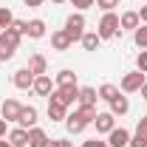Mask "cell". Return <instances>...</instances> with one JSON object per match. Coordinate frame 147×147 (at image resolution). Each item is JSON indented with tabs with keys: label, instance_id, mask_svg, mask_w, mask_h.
Segmentation results:
<instances>
[{
	"label": "cell",
	"instance_id": "cell-34",
	"mask_svg": "<svg viewBox=\"0 0 147 147\" xmlns=\"http://www.w3.org/2000/svg\"><path fill=\"white\" fill-rule=\"evenodd\" d=\"M23 3H26V6H28V9H40V6H42V3H45V0H23Z\"/></svg>",
	"mask_w": 147,
	"mask_h": 147
},
{
	"label": "cell",
	"instance_id": "cell-26",
	"mask_svg": "<svg viewBox=\"0 0 147 147\" xmlns=\"http://www.w3.org/2000/svg\"><path fill=\"white\" fill-rule=\"evenodd\" d=\"M133 42H136L139 48H147V26H144V23L133 31Z\"/></svg>",
	"mask_w": 147,
	"mask_h": 147
},
{
	"label": "cell",
	"instance_id": "cell-7",
	"mask_svg": "<svg viewBox=\"0 0 147 147\" xmlns=\"http://www.w3.org/2000/svg\"><path fill=\"white\" fill-rule=\"evenodd\" d=\"M34 74L28 71V65L26 68H20V71H14V76H11V85L17 88V91H31V85H34Z\"/></svg>",
	"mask_w": 147,
	"mask_h": 147
},
{
	"label": "cell",
	"instance_id": "cell-35",
	"mask_svg": "<svg viewBox=\"0 0 147 147\" xmlns=\"http://www.w3.org/2000/svg\"><path fill=\"white\" fill-rule=\"evenodd\" d=\"M6 125H9V122H6V119H0V139H6V136H9V130H6Z\"/></svg>",
	"mask_w": 147,
	"mask_h": 147
},
{
	"label": "cell",
	"instance_id": "cell-28",
	"mask_svg": "<svg viewBox=\"0 0 147 147\" xmlns=\"http://www.w3.org/2000/svg\"><path fill=\"white\" fill-rule=\"evenodd\" d=\"M96 6H99L102 11H116V9H119V0H96Z\"/></svg>",
	"mask_w": 147,
	"mask_h": 147
},
{
	"label": "cell",
	"instance_id": "cell-10",
	"mask_svg": "<svg viewBox=\"0 0 147 147\" xmlns=\"http://www.w3.org/2000/svg\"><path fill=\"white\" fill-rule=\"evenodd\" d=\"M93 127H96V133H105V136H108L110 130L116 127V116H113V113H96V119H93Z\"/></svg>",
	"mask_w": 147,
	"mask_h": 147
},
{
	"label": "cell",
	"instance_id": "cell-31",
	"mask_svg": "<svg viewBox=\"0 0 147 147\" xmlns=\"http://www.w3.org/2000/svg\"><path fill=\"white\" fill-rule=\"evenodd\" d=\"M136 133L147 139V116H142V119H139V125H136Z\"/></svg>",
	"mask_w": 147,
	"mask_h": 147
},
{
	"label": "cell",
	"instance_id": "cell-19",
	"mask_svg": "<svg viewBox=\"0 0 147 147\" xmlns=\"http://www.w3.org/2000/svg\"><path fill=\"white\" fill-rule=\"evenodd\" d=\"M119 26H122V31H125V28L136 31V28L142 26V20H139V11H122V17H119Z\"/></svg>",
	"mask_w": 147,
	"mask_h": 147
},
{
	"label": "cell",
	"instance_id": "cell-38",
	"mask_svg": "<svg viewBox=\"0 0 147 147\" xmlns=\"http://www.w3.org/2000/svg\"><path fill=\"white\" fill-rule=\"evenodd\" d=\"M139 93H142V99H144V102H147V82H144V85H142V91H139Z\"/></svg>",
	"mask_w": 147,
	"mask_h": 147
},
{
	"label": "cell",
	"instance_id": "cell-17",
	"mask_svg": "<svg viewBox=\"0 0 147 147\" xmlns=\"http://www.w3.org/2000/svg\"><path fill=\"white\" fill-rule=\"evenodd\" d=\"M108 105H110V113H113V116H125V113L130 110V99L125 96V93H119L116 99H110Z\"/></svg>",
	"mask_w": 147,
	"mask_h": 147
},
{
	"label": "cell",
	"instance_id": "cell-30",
	"mask_svg": "<svg viewBox=\"0 0 147 147\" xmlns=\"http://www.w3.org/2000/svg\"><path fill=\"white\" fill-rule=\"evenodd\" d=\"M127 147H147V139H144V136H139V133H133Z\"/></svg>",
	"mask_w": 147,
	"mask_h": 147
},
{
	"label": "cell",
	"instance_id": "cell-11",
	"mask_svg": "<svg viewBox=\"0 0 147 147\" xmlns=\"http://www.w3.org/2000/svg\"><path fill=\"white\" fill-rule=\"evenodd\" d=\"M37 116H40V113H37L34 105H23L17 125H20V127H26V130H31V127H37Z\"/></svg>",
	"mask_w": 147,
	"mask_h": 147
},
{
	"label": "cell",
	"instance_id": "cell-39",
	"mask_svg": "<svg viewBox=\"0 0 147 147\" xmlns=\"http://www.w3.org/2000/svg\"><path fill=\"white\" fill-rule=\"evenodd\" d=\"M45 147H59V142H57V139H48V144Z\"/></svg>",
	"mask_w": 147,
	"mask_h": 147
},
{
	"label": "cell",
	"instance_id": "cell-33",
	"mask_svg": "<svg viewBox=\"0 0 147 147\" xmlns=\"http://www.w3.org/2000/svg\"><path fill=\"white\" fill-rule=\"evenodd\" d=\"M26 26H28V20H14V23H11V28H17L23 37H26Z\"/></svg>",
	"mask_w": 147,
	"mask_h": 147
},
{
	"label": "cell",
	"instance_id": "cell-9",
	"mask_svg": "<svg viewBox=\"0 0 147 147\" xmlns=\"http://www.w3.org/2000/svg\"><path fill=\"white\" fill-rule=\"evenodd\" d=\"M20 110H23V105H20L17 99H6L3 108H0V119H6V122H17V119H20Z\"/></svg>",
	"mask_w": 147,
	"mask_h": 147
},
{
	"label": "cell",
	"instance_id": "cell-4",
	"mask_svg": "<svg viewBox=\"0 0 147 147\" xmlns=\"http://www.w3.org/2000/svg\"><path fill=\"white\" fill-rule=\"evenodd\" d=\"M76 99H79V85L54 88L51 96H48V102H57V105H62V108H74V105H76Z\"/></svg>",
	"mask_w": 147,
	"mask_h": 147
},
{
	"label": "cell",
	"instance_id": "cell-27",
	"mask_svg": "<svg viewBox=\"0 0 147 147\" xmlns=\"http://www.w3.org/2000/svg\"><path fill=\"white\" fill-rule=\"evenodd\" d=\"M136 68H139L142 74H147V48L139 51V57H136Z\"/></svg>",
	"mask_w": 147,
	"mask_h": 147
},
{
	"label": "cell",
	"instance_id": "cell-40",
	"mask_svg": "<svg viewBox=\"0 0 147 147\" xmlns=\"http://www.w3.org/2000/svg\"><path fill=\"white\" fill-rule=\"evenodd\" d=\"M0 147H11V142L9 139H0Z\"/></svg>",
	"mask_w": 147,
	"mask_h": 147
},
{
	"label": "cell",
	"instance_id": "cell-21",
	"mask_svg": "<svg viewBox=\"0 0 147 147\" xmlns=\"http://www.w3.org/2000/svg\"><path fill=\"white\" fill-rule=\"evenodd\" d=\"M48 144V136L42 127H31L28 130V147H45Z\"/></svg>",
	"mask_w": 147,
	"mask_h": 147
},
{
	"label": "cell",
	"instance_id": "cell-29",
	"mask_svg": "<svg viewBox=\"0 0 147 147\" xmlns=\"http://www.w3.org/2000/svg\"><path fill=\"white\" fill-rule=\"evenodd\" d=\"M68 3H74V9H76V11H85V9L96 6V0H68Z\"/></svg>",
	"mask_w": 147,
	"mask_h": 147
},
{
	"label": "cell",
	"instance_id": "cell-1",
	"mask_svg": "<svg viewBox=\"0 0 147 147\" xmlns=\"http://www.w3.org/2000/svg\"><path fill=\"white\" fill-rule=\"evenodd\" d=\"M93 119H96V110H88V108H76L74 113L65 116V127L71 136H79V133H85V130L93 125Z\"/></svg>",
	"mask_w": 147,
	"mask_h": 147
},
{
	"label": "cell",
	"instance_id": "cell-12",
	"mask_svg": "<svg viewBox=\"0 0 147 147\" xmlns=\"http://www.w3.org/2000/svg\"><path fill=\"white\" fill-rule=\"evenodd\" d=\"M54 88H57V85L51 82V76H48V74H40V76L34 79V85H31V91H34L37 96H51Z\"/></svg>",
	"mask_w": 147,
	"mask_h": 147
},
{
	"label": "cell",
	"instance_id": "cell-41",
	"mask_svg": "<svg viewBox=\"0 0 147 147\" xmlns=\"http://www.w3.org/2000/svg\"><path fill=\"white\" fill-rule=\"evenodd\" d=\"M51 3H54V6H59V3H68V0H51Z\"/></svg>",
	"mask_w": 147,
	"mask_h": 147
},
{
	"label": "cell",
	"instance_id": "cell-6",
	"mask_svg": "<svg viewBox=\"0 0 147 147\" xmlns=\"http://www.w3.org/2000/svg\"><path fill=\"white\" fill-rule=\"evenodd\" d=\"M144 82H147L144 74L136 68V71H130V74H125V76H122V82H119V91H122V93H139Z\"/></svg>",
	"mask_w": 147,
	"mask_h": 147
},
{
	"label": "cell",
	"instance_id": "cell-37",
	"mask_svg": "<svg viewBox=\"0 0 147 147\" xmlns=\"http://www.w3.org/2000/svg\"><path fill=\"white\" fill-rule=\"evenodd\" d=\"M57 142H59V147H74L71 142H68V139H57Z\"/></svg>",
	"mask_w": 147,
	"mask_h": 147
},
{
	"label": "cell",
	"instance_id": "cell-22",
	"mask_svg": "<svg viewBox=\"0 0 147 147\" xmlns=\"http://www.w3.org/2000/svg\"><path fill=\"white\" fill-rule=\"evenodd\" d=\"M79 42H82V48H85V51H96V48L102 45V40H99V34H96V31H85Z\"/></svg>",
	"mask_w": 147,
	"mask_h": 147
},
{
	"label": "cell",
	"instance_id": "cell-20",
	"mask_svg": "<svg viewBox=\"0 0 147 147\" xmlns=\"http://www.w3.org/2000/svg\"><path fill=\"white\" fill-rule=\"evenodd\" d=\"M54 85H57V88H65V85H76V74H74L71 68H62V71H57Z\"/></svg>",
	"mask_w": 147,
	"mask_h": 147
},
{
	"label": "cell",
	"instance_id": "cell-25",
	"mask_svg": "<svg viewBox=\"0 0 147 147\" xmlns=\"http://www.w3.org/2000/svg\"><path fill=\"white\" fill-rule=\"evenodd\" d=\"M11 23H14V14H11V9H9V6H0V31L11 28Z\"/></svg>",
	"mask_w": 147,
	"mask_h": 147
},
{
	"label": "cell",
	"instance_id": "cell-15",
	"mask_svg": "<svg viewBox=\"0 0 147 147\" xmlns=\"http://www.w3.org/2000/svg\"><path fill=\"white\" fill-rule=\"evenodd\" d=\"M45 20H40V17H34V20H28V26H26V37L28 40H42L45 37Z\"/></svg>",
	"mask_w": 147,
	"mask_h": 147
},
{
	"label": "cell",
	"instance_id": "cell-16",
	"mask_svg": "<svg viewBox=\"0 0 147 147\" xmlns=\"http://www.w3.org/2000/svg\"><path fill=\"white\" fill-rule=\"evenodd\" d=\"M28 71L34 74V76L48 74V59H45L42 54H31V57H28Z\"/></svg>",
	"mask_w": 147,
	"mask_h": 147
},
{
	"label": "cell",
	"instance_id": "cell-8",
	"mask_svg": "<svg viewBox=\"0 0 147 147\" xmlns=\"http://www.w3.org/2000/svg\"><path fill=\"white\" fill-rule=\"evenodd\" d=\"M96 102H99V91H96V88H79V99H76L79 108L96 110Z\"/></svg>",
	"mask_w": 147,
	"mask_h": 147
},
{
	"label": "cell",
	"instance_id": "cell-18",
	"mask_svg": "<svg viewBox=\"0 0 147 147\" xmlns=\"http://www.w3.org/2000/svg\"><path fill=\"white\" fill-rule=\"evenodd\" d=\"M6 139L11 142V147H28V130L26 127H14V130H9Z\"/></svg>",
	"mask_w": 147,
	"mask_h": 147
},
{
	"label": "cell",
	"instance_id": "cell-2",
	"mask_svg": "<svg viewBox=\"0 0 147 147\" xmlns=\"http://www.w3.org/2000/svg\"><path fill=\"white\" fill-rule=\"evenodd\" d=\"M20 40H23V34H20L17 28H6V31H0V62H9L11 57L17 54Z\"/></svg>",
	"mask_w": 147,
	"mask_h": 147
},
{
	"label": "cell",
	"instance_id": "cell-24",
	"mask_svg": "<svg viewBox=\"0 0 147 147\" xmlns=\"http://www.w3.org/2000/svg\"><path fill=\"white\" fill-rule=\"evenodd\" d=\"M119 93H122V91H119L116 85H110V82H105V85L99 88V99H105V102H110V99H116Z\"/></svg>",
	"mask_w": 147,
	"mask_h": 147
},
{
	"label": "cell",
	"instance_id": "cell-32",
	"mask_svg": "<svg viewBox=\"0 0 147 147\" xmlns=\"http://www.w3.org/2000/svg\"><path fill=\"white\" fill-rule=\"evenodd\" d=\"M82 147H110V144L102 139H88V142H82Z\"/></svg>",
	"mask_w": 147,
	"mask_h": 147
},
{
	"label": "cell",
	"instance_id": "cell-3",
	"mask_svg": "<svg viewBox=\"0 0 147 147\" xmlns=\"http://www.w3.org/2000/svg\"><path fill=\"white\" fill-rule=\"evenodd\" d=\"M99 40H113V37H122V26H119V14L116 11H105L99 20V28H96Z\"/></svg>",
	"mask_w": 147,
	"mask_h": 147
},
{
	"label": "cell",
	"instance_id": "cell-36",
	"mask_svg": "<svg viewBox=\"0 0 147 147\" xmlns=\"http://www.w3.org/2000/svg\"><path fill=\"white\" fill-rule=\"evenodd\" d=\"M139 20L147 26V6H142V9H139Z\"/></svg>",
	"mask_w": 147,
	"mask_h": 147
},
{
	"label": "cell",
	"instance_id": "cell-5",
	"mask_svg": "<svg viewBox=\"0 0 147 147\" xmlns=\"http://www.w3.org/2000/svg\"><path fill=\"white\" fill-rule=\"evenodd\" d=\"M65 31H68V37H71V42H79L82 34H85V14H82V11L68 14V20H65Z\"/></svg>",
	"mask_w": 147,
	"mask_h": 147
},
{
	"label": "cell",
	"instance_id": "cell-14",
	"mask_svg": "<svg viewBox=\"0 0 147 147\" xmlns=\"http://www.w3.org/2000/svg\"><path fill=\"white\" fill-rule=\"evenodd\" d=\"M108 144H110V147H127V144H130V130L113 127V130L108 133Z\"/></svg>",
	"mask_w": 147,
	"mask_h": 147
},
{
	"label": "cell",
	"instance_id": "cell-23",
	"mask_svg": "<svg viewBox=\"0 0 147 147\" xmlns=\"http://www.w3.org/2000/svg\"><path fill=\"white\" fill-rule=\"evenodd\" d=\"M65 116H68V108H62L57 102H48V119L51 122H65Z\"/></svg>",
	"mask_w": 147,
	"mask_h": 147
},
{
	"label": "cell",
	"instance_id": "cell-13",
	"mask_svg": "<svg viewBox=\"0 0 147 147\" xmlns=\"http://www.w3.org/2000/svg\"><path fill=\"white\" fill-rule=\"evenodd\" d=\"M74 42H71V37H68V31L65 28H57V31H51V48L54 51H68Z\"/></svg>",
	"mask_w": 147,
	"mask_h": 147
}]
</instances>
